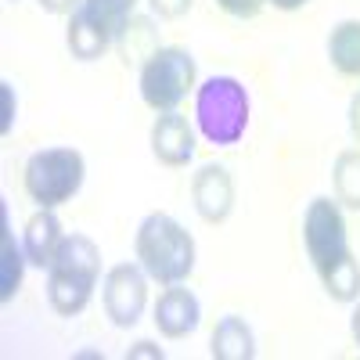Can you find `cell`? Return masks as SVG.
I'll return each instance as SVG.
<instances>
[{
	"label": "cell",
	"mask_w": 360,
	"mask_h": 360,
	"mask_svg": "<svg viewBox=\"0 0 360 360\" xmlns=\"http://www.w3.org/2000/svg\"><path fill=\"white\" fill-rule=\"evenodd\" d=\"M101 278V249L86 234H65L54 263L47 266V299L54 314L76 317L90 303Z\"/></svg>",
	"instance_id": "cell-1"
},
{
	"label": "cell",
	"mask_w": 360,
	"mask_h": 360,
	"mask_svg": "<svg viewBox=\"0 0 360 360\" xmlns=\"http://www.w3.org/2000/svg\"><path fill=\"white\" fill-rule=\"evenodd\" d=\"M137 263L159 285H180L195 270V238L166 213L144 217L137 227Z\"/></svg>",
	"instance_id": "cell-2"
},
{
	"label": "cell",
	"mask_w": 360,
	"mask_h": 360,
	"mask_svg": "<svg viewBox=\"0 0 360 360\" xmlns=\"http://www.w3.org/2000/svg\"><path fill=\"white\" fill-rule=\"evenodd\" d=\"M195 119L209 144H238L249 127V94L234 76H213L195 94Z\"/></svg>",
	"instance_id": "cell-3"
},
{
	"label": "cell",
	"mask_w": 360,
	"mask_h": 360,
	"mask_svg": "<svg viewBox=\"0 0 360 360\" xmlns=\"http://www.w3.org/2000/svg\"><path fill=\"white\" fill-rule=\"evenodd\" d=\"M83 176L86 162L76 148H44L25 162V195L40 209H58L72 202V195L83 188Z\"/></svg>",
	"instance_id": "cell-4"
},
{
	"label": "cell",
	"mask_w": 360,
	"mask_h": 360,
	"mask_svg": "<svg viewBox=\"0 0 360 360\" xmlns=\"http://www.w3.org/2000/svg\"><path fill=\"white\" fill-rule=\"evenodd\" d=\"M195 58L184 47H159L141 65V98L152 112H173L195 86Z\"/></svg>",
	"instance_id": "cell-5"
},
{
	"label": "cell",
	"mask_w": 360,
	"mask_h": 360,
	"mask_svg": "<svg viewBox=\"0 0 360 360\" xmlns=\"http://www.w3.org/2000/svg\"><path fill=\"white\" fill-rule=\"evenodd\" d=\"M303 242L310 252L314 270H328L339 256L349 252V238H346V220H342V209L332 198H314L307 205V217H303Z\"/></svg>",
	"instance_id": "cell-6"
},
{
	"label": "cell",
	"mask_w": 360,
	"mask_h": 360,
	"mask_svg": "<svg viewBox=\"0 0 360 360\" xmlns=\"http://www.w3.org/2000/svg\"><path fill=\"white\" fill-rule=\"evenodd\" d=\"M148 307V274L141 263H119L105 274V314L119 328H134Z\"/></svg>",
	"instance_id": "cell-7"
},
{
	"label": "cell",
	"mask_w": 360,
	"mask_h": 360,
	"mask_svg": "<svg viewBox=\"0 0 360 360\" xmlns=\"http://www.w3.org/2000/svg\"><path fill=\"white\" fill-rule=\"evenodd\" d=\"M191 202L205 224H224L234 209V180L224 166L205 162L191 180Z\"/></svg>",
	"instance_id": "cell-8"
},
{
	"label": "cell",
	"mask_w": 360,
	"mask_h": 360,
	"mask_svg": "<svg viewBox=\"0 0 360 360\" xmlns=\"http://www.w3.org/2000/svg\"><path fill=\"white\" fill-rule=\"evenodd\" d=\"M152 152L166 166H188L195 155V130L176 108L159 112L155 127H152Z\"/></svg>",
	"instance_id": "cell-9"
},
{
	"label": "cell",
	"mask_w": 360,
	"mask_h": 360,
	"mask_svg": "<svg viewBox=\"0 0 360 360\" xmlns=\"http://www.w3.org/2000/svg\"><path fill=\"white\" fill-rule=\"evenodd\" d=\"M202 321V307L191 288H180V285H166V292L159 295L155 303V328L166 339H184L191 335Z\"/></svg>",
	"instance_id": "cell-10"
},
{
	"label": "cell",
	"mask_w": 360,
	"mask_h": 360,
	"mask_svg": "<svg viewBox=\"0 0 360 360\" xmlns=\"http://www.w3.org/2000/svg\"><path fill=\"white\" fill-rule=\"evenodd\" d=\"M115 40L112 29L90 11L86 4H79L69 18V33H65V44L72 51V58H79V62H98V58L108 51V44Z\"/></svg>",
	"instance_id": "cell-11"
},
{
	"label": "cell",
	"mask_w": 360,
	"mask_h": 360,
	"mask_svg": "<svg viewBox=\"0 0 360 360\" xmlns=\"http://www.w3.org/2000/svg\"><path fill=\"white\" fill-rule=\"evenodd\" d=\"M65 242L62 234V220L54 217V209H40L37 217H29L25 231H22V249H25V259L47 270L58 256V245Z\"/></svg>",
	"instance_id": "cell-12"
},
{
	"label": "cell",
	"mask_w": 360,
	"mask_h": 360,
	"mask_svg": "<svg viewBox=\"0 0 360 360\" xmlns=\"http://www.w3.org/2000/svg\"><path fill=\"white\" fill-rule=\"evenodd\" d=\"M213 356L217 360H252L256 356V339H252V328L227 314L217 328H213Z\"/></svg>",
	"instance_id": "cell-13"
},
{
	"label": "cell",
	"mask_w": 360,
	"mask_h": 360,
	"mask_svg": "<svg viewBox=\"0 0 360 360\" xmlns=\"http://www.w3.org/2000/svg\"><path fill=\"white\" fill-rule=\"evenodd\" d=\"M0 299L4 303H11L15 299V292H18V285H22V270H25V249L22 245H15V234H11V227H8V209L0 205Z\"/></svg>",
	"instance_id": "cell-14"
},
{
	"label": "cell",
	"mask_w": 360,
	"mask_h": 360,
	"mask_svg": "<svg viewBox=\"0 0 360 360\" xmlns=\"http://www.w3.org/2000/svg\"><path fill=\"white\" fill-rule=\"evenodd\" d=\"M328 58H332V65L342 76L360 79V22L356 18H346L332 29V37H328Z\"/></svg>",
	"instance_id": "cell-15"
},
{
	"label": "cell",
	"mask_w": 360,
	"mask_h": 360,
	"mask_svg": "<svg viewBox=\"0 0 360 360\" xmlns=\"http://www.w3.org/2000/svg\"><path fill=\"white\" fill-rule=\"evenodd\" d=\"M115 44H119V54H123L127 65H137V62L144 65L148 58L159 51V33H155L152 18H130L123 29H119Z\"/></svg>",
	"instance_id": "cell-16"
},
{
	"label": "cell",
	"mask_w": 360,
	"mask_h": 360,
	"mask_svg": "<svg viewBox=\"0 0 360 360\" xmlns=\"http://www.w3.org/2000/svg\"><path fill=\"white\" fill-rule=\"evenodd\" d=\"M321 285L335 303H356L360 299V263H356V256L346 252L328 270H321Z\"/></svg>",
	"instance_id": "cell-17"
},
{
	"label": "cell",
	"mask_w": 360,
	"mask_h": 360,
	"mask_svg": "<svg viewBox=\"0 0 360 360\" xmlns=\"http://www.w3.org/2000/svg\"><path fill=\"white\" fill-rule=\"evenodd\" d=\"M332 184H335V202L360 213V152H342L335 159Z\"/></svg>",
	"instance_id": "cell-18"
},
{
	"label": "cell",
	"mask_w": 360,
	"mask_h": 360,
	"mask_svg": "<svg viewBox=\"0 0 360 360\" xmlns=\"http://www.w3.org/2000/svg\"><path fill=\"white\" fill-rule=\"evenodd\" d=\"M83 4L94 11L112 33L119 37V29H123L130 18H134V8H137V0H83Z\"/></svg>",
	"instance_id": "cell-19"
},
{
	"label": "cell",
	"mask_w": 360,
	"mask_h": 360,
	"mask_svg": "<svg viewBox=\"0 0 360 360\" xmlns=\"http://www.w3.org/2000/svg\"><path fill=\"white\" fill-rule=\"evenodd\" d=\"M217 4H220L231 18H256L259 8H263V0H217Z\"/></svg>",
	"instance_id": "cell-20"
},
{
	"label": "cell",
	"mask_w": 360,
	"mask_h": 360,
	"mask_svg": "<svg viewBox=\"0 0 360 360\" xmlns=\"http://www.w3.org/2000/svg\"><path fill=\"white\" fill-rule=\"evenodd\" d=\"M148 4H152V11L159 18H180L191 11V0H148Z\"/></svg>",
	"instance_id": "cell-21"
},
{
	"label": "cell",
	"mask_w": 360,
	"mask_h": 360,
	"mask_svg": "<svg viewBox=\"0 0 360 360\" xmlns=\"http://www.w3.org/2000/svg\"><path fill=\"white\" fill-rule=\"evenodd\" d=\"M0 101H4V119H0V134H11V127H15V94H11V83H0Z\"/></svg>",
	"instance_id": "cell-22"
},
{
	"label": "cell",
	"mask_w": 360,
	"mask_h": 360,
	"mask_svg": "<svg viewBox=\"0 0 360 360\" xmlns=\"http://www.w3.org/2000/svg\"><path fill=\"white\" fill-rule=\"evenodd\" d=\"M83 0H40V8H47L51 15H65V11H76Z\"/></svg>",
	"instance_id": "cell-23"
},
{
	"label": "cell",
	"mask_w": 360,
	"mask_h": 360,
	"mask_svg": "<svg viewBox=\"0 0 360 360\" xmlns=\"http://www.w3.org/2000/svg\"><path fill=\"white\" fill-rule=\"evenodd\" d=\"M127 356H130V360H134V356H159V360H162V349H159L155 342H137V346L127 349Z\"/></svg>",
	"instance_id": "cell-24"
},
{
	"label": "cell",
	"mask_w": 360,
	"mask_h": 360,
	"mask_svg": "<svg viewBox=\"0 0 360 360\" xmlns=\"http://www.w3.org/2000/svg\"><path fill=\"white\" fill-rule=\"evenodd\" d=\"M349 130H353V137L360 141V90H356L353 101H349Z\"/></svg>",
	"instance_id": "cell-25"
},
{
	"label": "cell",
	"mask_w": 360,
	"mask_h": 360,
	"mask_svg": "<svg viewBox=\"0 0 360 360\" xmlns=\"http://www.w3.org/2000/svg\"><path fill=\"white\" fill-rule=\"evenodd\" d=\"M270 4H274L278 11H299V8L307 4V0H270Z\"/></svg>",
	"instance_id": "cell-26"
},
{
	"label": "cell",
	"mask_w": 360,
	"mask_h": 360,
	"mask_svg": "<svg viewBox=\"0 0 360 360\" xmlns=\"http://www.w3.org/2000/svg\"><path fill=\"white\" fill-rule=\"evenodd\" d=\"M349 328H353V339H356V346H360V307L353 310V321H349Z\"/></svg>",
	"instance_id": "cell-27"
}]
</instances>
